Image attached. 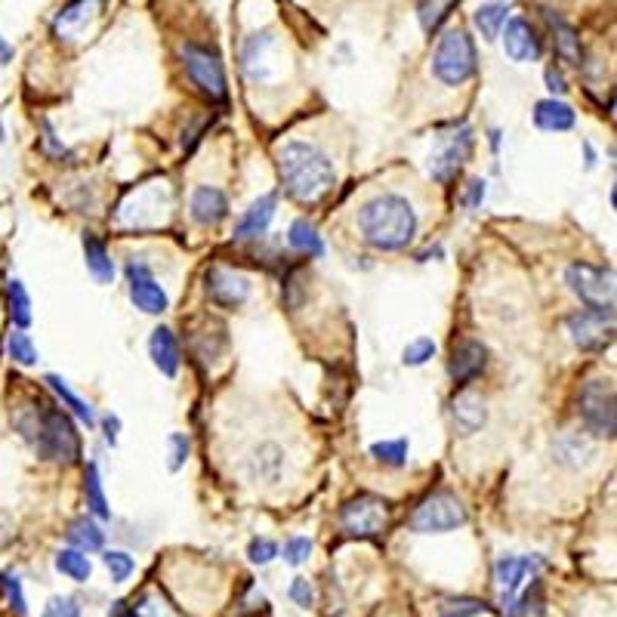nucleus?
<instances>
[{
	"instance_id": "nucleus-7",
	"label": "nucleus",
	"mask_w": 617,
	"mask_h": 617,
	"mask_svg": "<svg viewBox=\"0 0 617 617\" xmlns=\"http://www.w3.org/2000/svg\"><path fill=\"white\" fill-rule=\"evenodd\" d=\"M389 519H392V500L371 494V491H358L337 513L340 531L349 537H361V540H377L380 534H386Z\"/></svg>"
},
{
	"instance_id": "nucleus-26",
	"label": "nucleus",
	"mask_w": 617,
	"mask_h": 617,
	"mask_svg": "<svg viewBox=\"0 0 617 617\" xmlns=\"http://www.w3.org/2000/svg\"><path fill=\"white\" fill-rule=\"evenodd\" d=\"M540 16H543V22H547L550 34H553V47H556L559 59L571 62V65H580V59H584V50H580V34H577V28H574L568 19H562L559 13L547 10V7L540 10Z\"/></svg>"
},
{
	"instance_id": "nucleus-4",
	"label": "nucleus",
	"mask_w": 617,
	"mask_h": 617,
	"mask_svg": "<svg viewBox=\"0 0 617 617\" xmlns=\"http://www.w3.org/2000/svg\"><path fill=\"white\" fill-rule=\"evenodd\" d=\"M31 448L47 463L75 466L81 460V432L68 411H62L59 405L41 402V423H38V435H34Z\"/></svg>"
},
{
	"instance_id": "nucleus-27",
	"label": "nucleus",
	"mask_w": 617,
	"mask_h": 617,
	"mask_svg": "<svg viewBox=\"0 0 617 617\" xmlns=\"http://www.w3.org/2000/svg\"><path fill=\"white\" fill-rule=\"evenodd\" d=\"M577 124V112L565 102V99H540L534 105V127L543 133H568Z\"/></svg>"
},
{
	"instance_id": "nucleus-22",
	"label": "nucleus",
	"mask_w": 617,
	"mask_h": 617,
	"mask_svg": "<svg viewBox=\"0 0 617 617\" xmlns=\"http://www.w3.org/2000/svg\"><path fill=\"white\" fill-rule=\"evenodd\" d=\"M275 213H278V195L275 192H263L235 220V241H260V238H266L269 229H272Z\"/></svg>"
},
{
	"instance_id": "nucleus-17",
	"label": "nucleus",
	"mask_w": 617,
	"mask_h": 617,
	"mask_svg": "<svg viewBox=\"0 0 617 617\" xmlns=\"http://www.w3.org/2000/svg\"><path fill=\"white\" fill-rule=\"evenodd\" d=\"M232 213V204H229V195L220 189V186H195L192 195H189V216L192 223L201 226V229H216L220 223L229 220Z\"/></svg>"
},
{
	"instance_id": "nucleus-38",
	"label": "nucleus",
	"mask_w": 617,
	"mask_h": 617,
	"mask_svg": "<svg viewBox=\"0 0 617 617\" xmlns=\"http://www.w3.org/2000/svg\"><path fill=\"white\" fill-rule=\"evenodd\" d=\"M368 454H371L377 463L389 466V469H402V466L408 463L411 442H408V439H383V442H374V445L368 448Z\"/></svg>"
},
{
	"instance_id": "nucleus-37",
	"label": "nucleus",
	"mask_w": 617,
	"mask_h": 617,
	"mask_svg": "<svg viewBox=\"0 0 617 617\" xmlns=\"http://www.w3.org/2000/svg\"><path fill=\"white\" fill-rule=\"evenodd\" d=\"M7 309H10L13 328L25 331L28 324H31V297H28V290H25V284L19 278L7 281Z\"/></svg>"
},
{
	"instance_id": "nucleus-35",
	"label": "nucleus",
	"mask_w": 617,
	"mask_h": 617,
	"mask_svg": "<svg viewBox=\"0 0 617 617\" xmlns=\"http://www.w3.org/2000/svg\"><path fill=\"white\" fill-rule=\"evenodd\" d=\"M510 617H547V596H543V580L531 577V587L516 596V602L506 608Z\"/></svg>"
},
{
	"instance_id": "nucleus-49",
	"label": "nucleus",
	"mask_w": 617,
	"mask_h": 617,
	"mask_svg": "<svg viewBox=\"0 0 617 617\" xmlns=\"http://www.w3.org/2000/svg\"><path fill=\"white\" fill-rule=\"evenodd\" d=\"M287 596H290V602L300 605V608H312L315 605V590H312V584H309L306 577H294V584H290Z\"/></svg>"
},
{
	"instance_id": "nucleus-33",
	"label": "nucleus",
	"mask_w": 617,
	"mask_h": 617,
	"mask_svg": "<svg viewBox=\"0 0 617 617\" xmlns=\"http://www.w3.org/2000/svg\"><path fill=\"white\" fill-rule=\"evenodd\" d=\"M473 22L482 31L485 41H497L503 34V28H506V22H510V7H506L503 0H491V4H482L476 10Z\"/></svg>"
},
{
	"instance_id": "nucleus-48",
	"label": "nucleus",
	"mask_w": 617,
	"mask_h": 617,
	"mask_svg": "<svg viewBox=\"0 0 617 617\" xmlns=\"http://www.w3.org/2000/svg\"><path fill=\"white\" fill-rule=\"evenodd\" d=\"M41 152H44L47 158H53V161H59V158L68 155V149L62 145V139L56 136V130H53L50 121H41Z\"/></svg>"
},
{
	"instance_id": "nucleus-43",
	"label": "nucleus",
	"mask_w": 617,
	"mask_h": 617,
	"mask_svg": "<svg viewBox=\"0 0 617 617\" xmlns=\"http://www.w3.org/2000/svg\"><path fill=\"white\" fill-rule=\"evenodd\" d=\"M0 593H4L7 605L16 611V617H25V614H28V602H25V593H22V580H19V574H13V571H0Z\"/></svg>"
},
{
	"instance_id": "nucleus-41",
	"label": "nucleus",
	"mask_w": 617,
	"mask_h": 617,
	"mask_svg": "<svg viewBox=\"0 0 617 617\" xmlns=\"http://www.w3.org/2000/svg\"><path fill=\"white\" fill-rule=\"evenodd\" d=\"M482 611H488V605L476 596H451L439 605V617H476Z\"/></svg>"
},
{
	"instance_id": "nucleus-45",
	"label": "nucleus",
	"mask_w": 617,
	"mask_h": 617,
	"mask_svg": "<svg viewBox=\"0 0 617 617\" xmlns=\"http://www.w3.org/2000/svg\"><path fill=\"white\" fill-rule=\"evenodd\" d=\"M167 445H170V460H167V469H170V473H179V469L186 466L189 454H192V442H189V435H183V432H173L170 439H167Z\"/></svg>"
},
{
	"instance_id": "nucleus-31",
	"label": "nucleus",
	"mask_w": 617,
	"mask_h": 617,
	"mask_svg": "<svg viewBox=\"0 0 617 617\" xmlns=\"http://www.w3.org/2000/svg\"><path fill=\"white\" fill-rule=\"evenodd\" d=\"M65 540L71 543L75 550H84V553H99L105 547V531L96 519L90 516H78L71 519L68 528H65Z\"/></svg>"
},
{
	"instance_id": "nucleus-25",
	"label": "nucleus",
	"mask_w": 617,
	"mask_h": 617,
	"mask_svg": "<svg viewBox=\"0 0 617 617\" xmlns=\"http://www.w3.org/2000/svg\"><path fill=\"white\" fill-rule=\"evenodd\" d=\"M149 355H152V365L164 374V377H176L179 368H183V346H179V337L173 328L167 324H158L149 337Z\"/></svg>"
},
{
	"instance_id": "nucleus-44",
	"label": "nucleus",
	"mask_w": 617,
	"mask_h": 617,
	"mask_svg": "<svg viewBox=\"0 0 617 617\" xmlns=\"http://www.w3.org/2000/svg\"><path fill=\"white\" fill-rule=\"evenodd\" d=\"M102 562H105V568H108V574H112L115 584H124V580H130V574L136 571L133 556L124 553V550H108V553L102 556Z\"/></svg>"
},
{
	"instance_id": "nucleus-18",
	"label": "nucleus",
	"mask_w": 617,
	"mask_h": 617,
	"mask_svg": "<svg viewBox=\"0 0 617 617\" xmlns=\"http://www.w3.org/2000/svg\"><path fill=\"white\" fill-rule=\"evenodd\" d=\"M448 414H451V426L457 435H463V439H469V435H476L485 429L488 423V405L485 398L473 389H457L451 405H448Z\"/></svg>"
},
{
	"instance_id": "nucleus-50",
	"label": "nucleus",
	"mask_w": 617,
	"mask_h": 617,
	"mask_svg": "<svg viewBox=\"0 0 617 617\" xmlns=\"http://www.w3.org/2000/svg\"><path fill=\"white\" fill-rule=\"evenodd\" d=\"M485 195H488V183L485 179H469L466 183V192H463V204L469 207V210H479L482 204H485Z\"/></svg>"
},
{
	"instance_id": "nucleus-24",
	"label": "nucleus",
	"mask_w": 617,
	"mask_h": 617,
	"mask_svg": "<svg viewBox=\"0 0 617 617\" xmlns=\"http://www.w3.org/2000/svg\"><path fill=\"white\" fill-rule=\"evenodd\" d=\"M275 47L272 31H253L241 44V68L250 81H269V53Z\"/></svg>"
},
{
	"instance_id": "nucleus-28",
	"label": "nucleus",
	"mask_w": 617,
	"mask_h": 617,
	"mask_svg": "<svg viewBox=\"0 0 617 617\" xmlns=\"http://www.w3.org/2000/svg\"><path fill=\"white\" fill-rule=\"evenodd\" d=\"M81 244H84L87 272H90L99 284H112L115 275H118V266H115V260H112V250H108V244H105L96 232H84Z\"/></svg>"
},
{
	"instance_id": "nucleus-9",
	"label": "nucleus",
	"mask_w": 617,
	"mask_h": 617,
	"mask_svg": "<svg viewBox=\"0 0 617 617\" xmlns=\"http://www.w3.org/2000/svg\"><path fill=\"white\" fill-rule=\"evenodd\" d=\"M179 56H183L186 75H189V81L198 87L201 96H207L210 102H226V99H229L226 65H223L220 53L204 47V44L186 41L183 47H179Z\"/></svg>"
},
{
	"instance_id": "nucleus-13",
	"label": "nucleus",
	"mask_w": 617,
	"mask_h": 617,
	"mask_svg": "<svg viewBox=\"0 0 617 617\" xmlns=\"http://www.w3.org/2000/svg\"><path fill=\"white\" fill-rule=\"evenodd\" d=\"M124 275H127L130 303L139 312H145V315H164L170 309V294L164 290V284H158L152 266L145 263V260H127Z\"/></svg>"
},
{
	"instance_id": "nucleus-36",
	"label": "nucleus",
	"mask_w": 617,
	"mask_h": 617,
	"mask_svg": "<svg viewBox=\"0 0 617 617\" xmlns=\"http://www.w3.org/2000/svg\"><path fill=\"white\" fill-rule=\"evenodd\" d=\"M56 571L65 574L68 580H75V584H87L90 574H93V565H90V556L84 550H59L56 553Z\"/></svg>"
},
{
	"instance_id": "nucleus-23",
	"label": "nucleus",
	"mask_w": 617,
	"mask_h": 617,
	"mask_svg": "<svg viewBox=\"0 0 617 617\" xmlns=\"http://www.w3.org/2000/svg\"><path fill=\"white\" fill-rule=\"evenodd\" d=\"M102 4H105V0H68V4L50 22L53 34H56V38H65V41L78 38V34L99 16Z\"/></svg>"
},
{
	"instance_id": "nucleus-10",
	"label": "nucleus",
	"mask_w": 617,
	"mask_h": 617,
	"mask_svg": "<svg viewBox=\"0 0 617 617\" xmlns=\"http://www.w3.org/2000/svg\"><path fill=\"white\" fill-rule=\"evenodd\" d=\"M170 207H173V198H170L167 183H145L118 204L115 220L130 229H155L170 216Z\"/></svg>"
},
{
	"instance_id": "nucleus-16",
	"label": "nucleus",
	"mask_w": 617,
	"mask_h": 617,
	"mask_svg": "<svg viewBox=\"0 0 617 617\" xmlns=\"http://www.w3.org/2000/svg\"><path fill=\"white\" fill-rule=\"evenodd\" d=\"M491 352L479 337H463L451 346L448 352V377L454 389H466L469 383H476L488 371Z\"/></svg>"
},
{
	"instance_id": "nucleus-32",
	"label": "nucleus",
	"mask_w": 617,
	"mask_h": 617,
	"mask_svg": "<svg viewBox=\"0 0 617 617\" xmlns=\"http://www.w3.org/2000/svg\"><path fill=\"white\" fill-rule=\"evenodd\" d=\"M287 247L303 253V257H309V260H321V257H324V238H321L318 226L309 223V220H303V216L290 223V229H287Z\"/></svg>"
},
{
	"instance_id": "nucleus-1",
	"label": "nucleus",
	"mask_w": 617,
	"mask_h": 617,
	"mask_svg": "<svg viewBox=\"0 0 617 617\" xmlns=\"http://www.w3.org/2000/svg\"><path fill=\"white\" fill-rule=\"evenodd\" d=\"M275 167L281 189L287 198H294L297 204H318L321 198H328L337 186V164L334 158L315 142L306 139H287L278 145L275 152Z\"/></svg>"
},
{
	"instance_id": "nucleus-57",
	"label": "nucleus",
	"mask_w": 617,
	"mask_h": 617,
	"mask_svg": "<svg viewBox=\"0 0 617 617\" xmlns=\"http://www.w3.org/2000/svg\"><path fill=\"white\" fill-rule=\"evenodd\" d=\"M611 207H614V213H617V183L611 186Z\"/></svg>"
},
{
	"instance_id": "nucleus-15",
	"label": "nucleus",
	"mask_w": 617,
	"mask_h": 617,
	"mask_svg": "<svg viewBox=\"0 0 617 617\" xmlns=\"http://www.w3.org/2000/svg\"><path fill=\"white\" fill-rule=\"evenodd\" d=\"M543 568H547V559H543V556H500L494 562V584L500 590L503 611L516 602V596H519L525 580L540 577Z\"/></svg>"
},
{
	"instance_id": "nucleus-20",
	"label": "nucleus",
	"mask_w": 617,
	"mask_h": 617,
	"mask_svg": "<svg viewBox=\"0 0 617 617\" xmlns=\"http://www.w3.org/2000/svg\"><path fill=\"white\" fill-rule=\"evenodd\" d=\"M500 38H503V53L513 62H537L543 56V38L537 34V28L522 16H513L510 22H506Z\"/></svg>"
},
{
	"instance_id": "nucleus-46",
	"label": "nucleus",
	"mask_w": 617,
	"mask_h": 617,
	"mask_svg": "<svg viewBox=\"0 0 617 617\" xmlns=\"http://www.w3.org/2000/svg\"><path fill=\"white\" fill-rule=\"evenodd\" d=\"M278 553H281L278 543L269 540V537H253V540L247 543V559H250L253 565H269Z\"/></svg>"
},
{
	"instance_id": "nucleus-8",
	"label": "nucleus",
	"mask_w": 617,
	"mask_h": 617,
	"mask_svg": "<svg viewBox=\"0 0 617 617\" xmlns=\"http://www.w3.org/2000/svg\"><path fill=\"white\" fill-rule=\"evenodd\" d=\"M565 284L590 309H617V269L611 266L571 263L565 269Z\"/></svg>"
},
{
	"instance_id": "nucleus-59",
	"label": "nucleus",
	"mask_w": 617,
	"mask_h": 617,
	"mask_svg": "<svg viewBox=\"0 0 617 617\" xmlns=\"http://www.w3.org/2000/svg\"><path fill=\"white\" fill-rule=\"evenodd\" d=\"M611 112H614V118H617V93H614V102H611Z\"/></svg>"
},
{
	"instance_id": "nucleus-39",
	"label": "nucleus",
	"mask_w": 617,
	"mask_h": 617,
	"mask_svg": "<svg viewBox=\"0 0 617 617\" xmlns=\"http://www.w3.org/2000/svg\"><path fill=\"white\" fill-rule=\"evenodd\" d=\"M460 4V0H420L417 4V19H420V28L426 34H435L442 28V22L451 16V10Z\"/></svg>"
},
{
	"instance_id": "nucleus-5",
	"label": "nucleus",
	"mask_w": 617,
	"mask_h": 617,
	"mask_svg": "<svg viewBox=\"0 0 617 617\" xmlns=\"http://www.w3.org/2000/svg\"><path fill=\"white\" fill-rule=\"evenodd\" d=\"M466 522H469L466 503L454 491L439 488V491H429L411 510L408 531L411 534H451L463 528Z\"/></svg>"
},
{
	"instance_id": "nucleus-11",
	"label": "nucleus",
	"mask_w": 617,
	"mask_h": 617,
	"mask_svg": "<svg viewBox=\"0 0 617 617\" xmlns=\"http://www.w3.org/2000/svg\"><path fill=\"white\" fill-rule=\"evenodd\" d=\"M565 331L580 352H605L617 340V309H577L565 318Z\"/></svg>"
},
{
	"instance_id": "nucleus-3",
	"label": "nucleus",
	"mask_w": 617,
	"mask_h": 617,
	"mask_svg": "<svg viewBox=\"0 0 617 617\" xmlns=\"http://www.w3.org/2000/svg\"><path fill=\"white\" fill-rule=\"evenodd\" d=\"M432 78L445 87H463L479 75V50L466 28H448L432 53Z\"/></svg>"
},
{
	"instance_id": "nucleus-54",
	"label": "nucleus",
	"mask_w": 617,
	"mask_h": 617,
	"mask_svg": "<svg viewBox=\"0 0 617 617\" xmlns=\"http://www.w3.org/2000/svg\"><path fill=\"white\" fill-rule=\"evenodd\" d=\"M13 56H16L13 44L4 38V34H0V65H10V62H13Z\"/></svg>"
},
{
	"instance_id": "nucleus-55",
	"label": "nucleus",
	"mask_w": 617,
	"mask_h": 617,
	"mask_svg": "<svg viewBox=\"0 0 617 617\" xmlns=\"http://www.w3.org/2000/svg\"><path fill=\"white\" fill-rule=\"evenodd\" d=\"M584 152H587V170H593L596 167V152H593L590 142H584Z\"/></svg>"
},
{
	"instance_id": "nucleus-2",
	"label": "nucleus",
	"mask_w": 617,
	"mask_h": 617,
	"mask_svg": "<svg viewBox=\"0 0 617 617\" xmlns=\"http://www.w3.org/2000/svg\"><path fill=\"white\" fill-rule=\"evenodd\" d=\"M355 226H358L361 241L368 247L380 253H398L414 244L417 229H420V216L408 195L380 192L358 207Z\"/></svg>"
},
{
	"instance_id": "nucleus-40",
	"label": "nucleus",
	"mask_w": 617,
	"mask_h": 617,
	"mask_svg": "<svg viewBox=\"0 0 617 617\" xmlns=\"http://www.w3.org/2000/svg\"><path fill=\"white\" fill-rule=\"evenodd\" d=\"M7 352H10V358L16 361V365H22V368H31V365H38V346H34V340L25 334V331H19V328H13L10 331V337H7Z\"/></svg>"
},
{
	"instance_id": "nucleus-34",
	"label": "nucleus",
	"mask_w": 617,
	"mask_h": 617,
	"mask_svg": "<svg viewBox=\"0 0 617 617\" xmlns=\"http://www.w3.org/2000/svg\"><path fill=\"white\" fill-rule=\"evenodd\" d=\"M84 497H87V510L108 522L112 519V510H108V497H105V488H102V476H99V463L90 460L87 469H84Z\"/></svg>"
},
{
	"instance_id": "nucleus-42",
	"label": "nucleus",
	"mask_w": 617,
	"mask_h": 617,
	"mask_svg": "<svg viewBox=\"0 0 617 617\" xmlns=\"http://www.w3.org/2000/svg\"><path fill=\"white\" fill-rule=\"evenodd\" d=\"M435 352H439V346H435L432 337H417L402 349V365L405 368H423L426 361L435 358Z\"/></svg>"
},
{
	"instance_id": "nucleus-29",
	"label": "nucleus",
	"mask_w": 617,
	"mask_h": 617,
	"mask_svg": "<svg viewBox=\"0 0 617 617\" xmlns=\"http://www.w3.org/2000/svg\"><path fill=\"white\" fill-rule=\"evenodd\" d=\"M201 324H204V331H192L189 334V346H192L195 361H201V365H210V361H216L226 352V328H223V324H216V328H213L210 318H204Z\"/></svg>"
},
{
	"instance_id": "nucleus-21",
	"label": "nucleus",
	"mask_w": 617,
	"mask_h": 617,
	"mask_svg": "<svg viewBox=\"0 0 617 617\" xmlns=\"http://www.w3.org/2000/svg\"><path fill=\"white\" fill-rule=\"evenodd\" d=\"M596 457V439L587 429H562L553 439V460L565 469H584Z\"/></svg>"
},
{
	"instance_id": "nucleus-52",
	"label": "nucleus",
	"mask_w": 617,
	"mask_h": 617,
	"mask_svg": "<svg viewBox=\"0 0 617 617\" xmlns=\"http://www.w3.org/2000/svg\"><path fill=\"white\" fill-rule=\"evenodd\" d=\"M543 81H547V90H550L556 99H559L562 93H568V81H565L559 65H547V71H543Z\"/></svg>"
},
{
	"instance_id": "nucleus-56",
	"label": "nucleus",
	"mask_w": 617,
	"mask_h": 617,
	"mask_svg": "<svg viewBox=\"0 0 617 617\" xmlns=\"http://www.w3.org/2000/svg\"><path fill=\"white\" fill-rule=\"evenodd\" d=\"M488 136H491V152L497 155V149H500V130H491Z\"/></svg>"
},
{
	"instance_id": "nucleus-12",
	"label": "nucleus",
	"mask_w": 617,
	"mask_h": 617,
	"mask_svg": "<svg viewBox=\"0 0 617 617\" xmlns=\"http://www.w3.org/2000/svg\"><path fill=\"white\" fill-rule=\"evenodd\" d=\"M435 139H439V149H435L432 158H429V176L435 179V183L448 186V183H454V179L460 176L466 161L473 158L476 133H473V127H469L466 121H460V127L454 124L451 133H439Z\"/></svg>"
},
{
	"instance_id": "nucleus-47",
	"label": "nucleus",
	"mask_w": 617,
	"mask_h": 617,
	"mask_svg": "<svg viewBox=\"0 0 617 617\" xmlns=\"http://www.w3.org/2000/svg\"><path fill=\"white\" fill-rule=\"evenodd\" d=\"M309 556H312V540L309 537H303V534H297V537H287V543H284V562L287 565H303V562H309Z\"/></svg>"
},
{
	"instance_id": "nucleus-51",
	"label": "nucleus",
	"mask_w": 617,
	"mask_h": 617,
	"mask_svg": "<svg viewBox=\"0 0 617 617\" xmlns=\"http://www.w3.org/2000/svg\"><path fill=\"white\" fill-rule=\"evenodd\" d=\"M41 617H81V605L75 599H53Z\"/></svg>"
},
{
	"instance_id": "nucleus-6",
	"label": "nucleus",
	"mask_w": 617,
	"mask_h": 617,
	"mask_svg": "<svg viewBox=\"0 0 617 617\" xmlns=\"http://www.w3.org/2000/svg\"><path fill=\"white\" fill-rule=\"evenodd\" d=\"M577 417L593 439H617V389L602 380H584L577 389Z\"/></svg>"
},
{
	"instance_id": "nucleus-19",
	"label": "nucleus",
	"mask_w": 617,
	"mask_h": 617,
	"mask_svg": "<svg viewBox=\"0 0 617 617\" xmlns=\"http://www.w3.org/2000/svg\"><path fill=\"white\" fill-rule=\"evenodd\" d=\"M284 466H287V454L278 442L253 445L250 454L244 457V473L257 485H278L284 479Z\"/></svg>"
},
{
	"instance_id": "nucleus-53",
	"label": "nucleus",
	"mask_w": 617,
	"mask_h": 617,
	"mask_svg": "<svg viewBox=\"0 0 617 617\" xmlns=\"http://www.w3.org/2000/svg\"><path fill=\"white\" fill-rule=\"evenodd\" d=\"M99 423H102V435H105V442L115 448V445H118V435H121V417H118V414H105Z\"/></svg>"
},
{
	"instance_id": "nucleus-14",
	"label": "nucleus",
	"mask_w": 617,
	"mask_h": 617,
	"mask_svg": "<svg viewBox=\"0 0 617 617\" xmlns=\"http://www.w3.org/2000/svg\"><path fill=\"white\" fill-rule=\"evenodd\" d=\"M204 294L207 300L216 306V309H226V312H235L241 309L250 294H253V281L238 272V269H229V266H210L204 272Z\"/></svg>"
},
{
	"instance_id": "nucleus-58",
	"label": "nucleus",
	"mask_w": 617,
	"mask_h": 617,
	"mask_svg": "<svg viewBox=\"0 0 617 617\" xmlns=\"http://www.w3.org/2000/svg\"><path fill=\"white\" fill-rule=\"evenodd\" d=\"M4 139H7V130H4V124H0V145H4Z\"/></svg>"
},
{
	"instance_id": "nucleus-30",
	"label": "nucleus",
	"mask_w": 617,
	"mask_h": 617,
	"mask_svg": "<svg viewBox=\"0 0 617 617\" xmlns=\"http://www.w3.org/2000/svg\"><path fill=\"white\" fill-rule=\"evenodd\" d=\"M44 383L56 392V398L62 402V408H68V414H75L87 429H93V426H99V417H96V411H93V405L87 402V398H81L75 389L68 386V380H62L59 374H47L44 377Z\"/></svg>"
}]
</instances>
